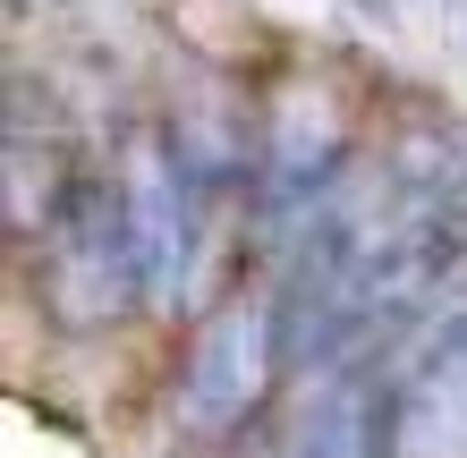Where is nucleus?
Wrapping results in <instances>:
<instances>
[{"label":"nucleus","mask_w":467,"mask_h":458,"mask_svg":"<svg viewBox=\"0 0 467 458\" xmlns=\"http://www.w3.org/2000/svg\"><path fill=\"white\" fill-rule=\"evenodd\" d=\"M136 298H145V263H136L128 196L77 178L51 212V306L68 322H111Z\"/></svg>","instance_id":"f257e3e1"},{"label":"nucleus","mask_w":467,"mask_h":458,"mask_svg":"<svg viewBox=\"0 0 467 458\" xmlns=\"http://www.w3.org/2000/svg\"><path fill=\"white\" fill-rule=\"evenodd\" d=\"M272 348H281V331H272L264 306L213 314V331L187 348V373H179V424L187 433H222V424H238L255 408L264 382H272Z\"/></svg>","instance_id":"f03ea898"},{"label":"nucleus","mask_w":467,"mask_h":458,"mask_svg":"<svg viewBox=\"0 0 467 458\" xmlns=\"http://www.w3.org/2000/svg\"><path fill=\"white\" fill-rule=\"evenodd\" d=\"M128 229H136V263H145V298H171L187 280V247H196V196H187V170L171 145H128Z\"/></svg>","instance_id":"7ed1b4c3"},{"label":"nucleus","mask_w":467,"mask_h":458,"mask_svg":"<svg viewBox=\"0 0 467 458\" xmlns=\"http://www.w3.org/2000/svg\"><path fill=\"white\" fill-rule=\"evenodd\" d=\"M400 450L408 458H467V314H451L425 340L400 399Z\"/></svg>","instance_id":"20e7f679"},{"label":"nucleus","mask_w":467,"mask_h":458,"mask_svg":"<svg viewBox=\"0 0 467 458\" xmlns=\"http://www.w3.org/2000/svg\"><path fill=\"white\" fill-rule=\"evenodd\" d=\"M340 161H348V145H340L332 119H323V111H289L281 145H272V161H264V204H272V221H297V204H315L323 187H332Z\"/></svg>","instance_id":"39448f33"},{"label":"nucleus","mask_w":467,"mask_h":458,"mask_svg":"<svg viewBox=\"0 0 467 458\" xmlns=\"http://www.w3.org/2000/svg\"><path fill=\"white\" fill-rule=\"evenodd\" d=\"M281 458H374V391L357 382V373L332 382L306 416H297V433H289Z\"/></svg>","instance_id":"423d86ee"}]
</instances>
